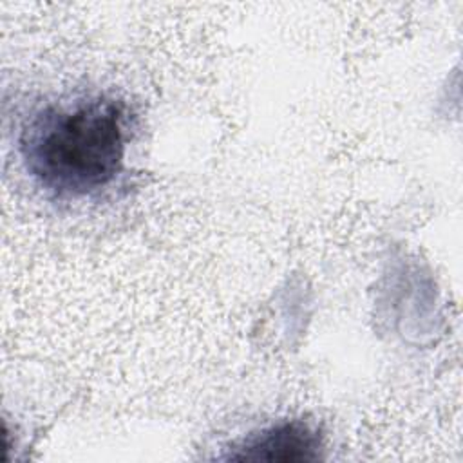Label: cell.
I'll list each match as a JSON object with an SVG mask.
<instances>
[{
	"label": "cell",
	"instance_id": "1",
	"mask_svg": "<svg viewBox=\"0 0 463 463\" xmlns=\"http://www.w3.org/2000/svg\"><path fill=\"white\" fill-rule=\"evenodd\" d=\"M130 114L110 94H80L38 107L22 125L18 152L29 177L49 197L99 195L121 175Z\"/></svg>",
	"mask_w": 463,
	"mask_h": 463
},
{
	"label": "cell",
	"instance_id": "2",
	"mask_svg": "<svg viewBox=\"0 0 463 463\" xmlns=\"http://www.w3.org/2000/svg\"><path fill=\"white\" fill-rule=\"evenodd\" d=\"M230 459L241 461H317L322 458L324 436L302 418L264 425L232 445Z\"/></svg>",
	"mask_w": 463,
	"mask_h": 463
}]
</instances>
